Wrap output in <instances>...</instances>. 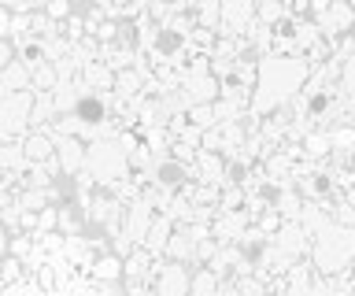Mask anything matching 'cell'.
Returning a JSON list of instances; mask_svg holds the SVG:
<instances>
[{"label": "cell", "instance_id": "7", "mask_svg": "<svg viewBox=\"0 0 355 296\" xmlns=\"http://www.w3.org/2000/svg\"><path fill=\"white\" fill-rule=\"evenodd\" d=\"M315 23H318V30H322L326 41H337V37H344V34L355 30V8L348 4V0H329V8L315 19Z\"/></svg>", "mask_w": 355, "mask_h": 296}, {"label": "cell", "instance_id": "11", "mask_svg": "<svg viewBox=\"0 0 355 296\" xmlns=\"http://www.w3.org/2000/svg\"><path fill=\"white\" fill-rule=\"evenodd\" d=\"M152 218H155V207L144 200V196L130 200L126 204V215H122V237H126L130 245H141L144 234H148V226H152Z\"/></svg>", "mask_w": 355, "mask_h": 296}, {"label": "cell", "instance_id": "34", "mask_svg": "<svg viewBox=\"0 0 355 296\" xmlns=\"http://www.w3.org/2000/svg\"><path fill=\"white\" fill-rule=\"evenodd\" d=\"M348 4H352V8H355V0H348Z\"/></svg>", "mask_w": 355, "mask_h": 296}, {"label": "cell", "instance_id": "25", "mask_svg": "<svg viewBox=\"0 0 355 296\" xmlns=\"http://www.w3.org/2000/svg\"><path fill=\"white\" fill-rule=\"evenodd\" d=\"M255 19H259L263 26H277V23H285L288 19V4L285 0H255Z\"/></svg>", "mask_w": 355, "mask_h": 296}, {"label": "cell", "instance_id": "2", "mask_svg": "<svg viewBox=\"0 0 355 296\" xmlns=\"http://www.w3.org/2000/svg\"><path fill=\"white\" fill-rule=\"evenodd\" d=\"M307 259H311V267H315V274H322V278L352 274V263H355V226L329 218V223L311 237Z\"/></svg>", "mask_w": 355, "mask_h": 296}, {"label": "cell", "instance_id": "22", "mask_svg": "<svg viewBox=\"0 0 355 296\" xmlns=\"http://www.w3.org/2000/svg\"><path fill=\"white\" fill-rule=\"evenodd\" d=\"M189 293L193 296H215V293H222V278L207 267V263H196L193 281H189Z\"/></svg>", "mask_w": 355, "mask_h": 296}, {"label": "cell", "instance_id": "31", "mask_svg": "<svg viewBox=\"0 0 355 296\" xmlns=\"http://www.w3.org/2000/svg\"><path fill=\"white\" fill-rule=\"evenodd\" d=\"M4 8H11V12H30V0H0Z\"/></svg>", "mask_w": 355, "mask_h": 296}, {"label": "cell", "instance_id": "12", "mask_svg": "<svg viewBox=\"0 0 355 296\" xmlns=\"http://www.w3.org/2000/svg\"><path fill=\"white\" fill-rule=\"evenodd\" d=\"M270 241H274V245L282 248L293 263H296V259H304L307 252H311V234L296 223V218H285V223L274 229V237H270Z\"/></svg>", "mask_w": 355, "mask_h": 296}, {"label": "cell", "instance_id": "3", "mask_svg": "<svg viewBox=\"0 0 355 296\" xmlns=\"http://www.w3.org/2000/svg\"><path fill=\"white\" fill-rule=\"evenodd\" d=\"M85 171L93 174L100 189H111L115 182L130 178V152L119 145V137H96L85 141Z\"/></svg>", "mask_w": 355, "mask_h": 296}, {"label": "cell", "instance_id": "6", "mask_svg": "<svg viewBox=\"0 0 355 296\" xmlns=\"http://www.w3.org/2000/svg\"><path fill=\"white\" fill-rule=\"evenodd\" d=\"M178 93L185 96V104H215L222 93V82L211 71H182L178 78Z\"/></svg>", "mask_w": 355, "mask_h": 296}, {"label": "cell", "instance_id": "19", "mask_svg": "<svg viewBox=\"0 0 355 296\" xmlns=\"http://www.w3.org/2000/svg\"><path fill=\"white\" fill-rule=\"evenodd\" d=\"M74 115L82 119V123H104L107 119V93H82L74 104Z\"/></svg>", "mask_w": 355, "mask_h": 296}, {"label": "cell", "instance_id": "24", "mask_svg": "<svg viewBox=\"0 0 355 296\" xmlns=\"http://www.w3.org/2000/svg\"><path fill=\"white\" fill-rule=\"evenodd\" d=\"M0 171H8V174H22V171H26L22 141H0Z\"/></svg>", "mask_w": 355, "mask_h": 296}, {"label": "cell", "instance_id": "30", "mask_svg": "<svg viewBox=\"0 0 355 296\" xmlns=\"http://www.w3.org/2000/svg\"><path fill=\"white\" fill-rule=\"evenodd\" d=\"M0 37H11V8L0 4Z\"/></svg>", "mask_w": 355, "mask_h": 296}, {"label": "cell", "instance_id": "27", "mask_svg": "<svg viewBox=\"0 0 355 296\" xmlns=\"http://www.w3.org/2000/svg\"><path fill=\"white\" fill-rule=\"evenodd\" d=\"M189 123L200 126V130L218 126V119H215V104H189Z\"/></svg>", "mask_w": 355, "mask_h": 296}, {"label": "cell", "instance_id": "33", "mask_svg": "<svg viewBox=\"0 0 355 296\" xmlns=\"http://www.w3.org/2000/svg\"><path fill=\"white\" fill-rule=\"evenodd\" d=\"M344 196H348V204H352V207H355V182H352V185H348V189H344Z\"/></svg>", "mask_w": 355, "mask_h": 296}, {"label": "cell", "instance_id": "1", "mask_svg": "<svg viewBox=\"0 0 355 296\" xmlns=\"http://www.w3.org/2000/svg\"><path fill=\"white\" fill-rule=\"evenodd\" d=\"M307 78H311V63L300 52H266V56H259L255 60V85H252L248 115L266 119L282 104L296 101Z\"/></svg>", "mask_w": 355, "mask_h": 296}, {"label": "cell", "instance_id": "32", "mask_svg": "<svg viewBox=\"0 0 355 296\" xmlns=\"http://www.w3.org/2000/svg\"><path fill=\"white\" fill-rule=\"evenodd\" d=\"M326 8H329V0H311V19H318Z\"/></svg>", "mask_w": 355, "mask_h": 296}, {"label": "cell", "instance_id": "21", "mask_svg": "<svg viewBox=\"0 0 355 296\" xmlns=\"http://www.w3.org/2000/svg\"><path fill=\"white\" fill-rule=\"evenodd\" d=\"M55 82H60V74H55V63L52 60H33L30 63V89L33 93H52Z\"/></svg>", "mask_w": 355, "mask_h": 296}, {"label": "cell", "instance_id": "5", "mask_svg": "<svg viewBox=\"0 0 355 296\" xmlns=\"http://www.w3.org/2000/svg\"><path fill=\"white\" fill-rule=\"evenodd\" d=\"M189 281H193V263L159 256L155 274H152V293H159V296H182V293H189Z\"/></svg>", "mask_w": 355, "mask_h": 296}, {"label": "cell", "instance_id": "4", "mask_svg": "<svg viewBox=\"0 0 355 296\" xmlns=\"http://www.w3.org/2000/svg\"><path fill=\"white\" fill-rule=\"evenodd\" d=\"M30 104H33V89L0 96V141H19L30 130Z\"/></svg>", "mask_w": 355, "mask_h": 296}, {"label": "cell", "instance_id": "18", "mask_svg": "<svg viewBox=\"0 0 355 296\" xmlns=\"http://www.w3.org/2000/svg\"><path fill=\"white\" fill-rule=\"evenodd\" d=\"M115 96L119 101H137V96H144V71L133 63V67L126 71H115Z\"/></svg>", "mask_w": 355, "mask_h": 296}, {"label": "cell", "instance_id": "14", "mask_svg": "<svg viewBox=\"0 0 355 296\" xmlns=\"http://www.w3.org/2000/svg\"><path fill=\"white\" fill-rule=\"evenodd\" d=\"M78 85H82V93H111L115 89V71L104 60H89L78 71Z\"/></svg>", "mask_w": 355, "mask_h": 296}, {"label": "cell", "instance_id": "10", "mask_svg": "<svg viewBox=\"0 0 355 296\" xmlns=\"http://www.w3.org/2000/svg\"><path fill=\"white\" fill-rule=\"evenodd\" d=\"M55 163H60V174H67V178L82 174L85 171V137L55 134Z\"/></svg>", "mask_w": 355, "mask_h": 296}, {"label": "cell", "instance_id": "23", "mask_svg": "<svg viewBox=\"0 0 355 296\" xmlns=\"http://www.w3.org/2000/svg\"><path fill=\"white\" fill-rule=\"evenodd\" d=\"M274 207H277L282 218H296L300 207H304V196H300L296 185H277L274 189Z\"/></svg>", "mask_w": 355, "mask_h": 296}, {"label": "cell", "instance_id": "20", "mask_svg": "<svg viewBox=\"0 0 355 296\" xmlns=\"http://www.w3.org/2000/svg\"><path fill=\"white\" fill-rule=\"evenodd\" d=\"M60 107H55V96L52 93H33V104H30V130H44L55 123Z\"/></svg>", "mask_w": 355, "mask_h": 296}, {"label": "cell", "instance_id": "28", "mask_svg": "<svg viewBox=\"0 0 355 296\" xmlns=\"http://www.w3.org/2000/svg\"><path fill=\"white\" fill-rule=\"evenodd\" d=\"M44 12H49L55 23H63V19L74 12V0H49V4H44Z\"/></svg>", "mask_w": 355, "mask_h": 296}, {"label": "cell", "instance_id": "17", "mask_svg": "<svg viewBox=\"0 0 355 296\" xmlns=\"http://www.w3.org/2000/svg\"><path fill=\"white\" fill-rule=\"evenodd\" d=\"M196 245H200V241L189 234L182 223H178V226H174V234H171V241H166V248H163V256H166V259L193 263V259H196Z\"/></svg>", "mask_w": 355, "mask_h": 296}, {"label": "cell", "instance_id": "16", "mask_svg": "<svg viewBox=\"0 0 355 296\" xmlns=\"http://www.w3.org/2000/svg\"><path fill=\"white\" fill-rule=\"evenodd\" d=\"M174 218L166 215V211H155V218H152V226H148V234H144V241L141 245L152 252V256H163V248H166V241H171V234H174Z\"/></svg>", "mask_w": 355, "mask_h": 296}, {"label": "cell", "instance_id": "9", "mask_svg": "<svg viewBox=\"0 0 355 296\" xmlns=\"http://www.w3.org/2000/svg\"><path fill=\"white\" fill-rule=\"evenodd\" d=\"M252 23H255V0H222V23H218L222 37L248 34Z\"/></svg>", "mask_w": 355, "mask_h": 296}, {"label": "cell", "instance_id": "26", "mask_svg": "<svg viewBox=\"0 0 355 296\" xmlns=\"http://www.w3.org/2000/svg\"><path fill=\"white\" fill-rule=\"evenodd\" d=\"M337 89L344 96H352L355 101V52H348V56L340 60V71H337Z\"/></svg>", "mask_w": 355, "mask_h": 296}, {"label": "cell", "instance_id": "13", "mask_svg": "<svg viewBox=\"0 0 355 296\" xmlns=\"http://www.w3.org/2000/svg\"><path fill=\"white\" fill-rule=\"evenodd\" d=\"M89 274H93V281H96V289H119L122 285V256L115 248H104V252H96V259H93V267H89Z\"/></svg>", "mask_w": 355, "mask_h": 296}, {"label": "cell", "instance_id": "29", "mask_svg": "<svg viewBox=\"0 0 355 296\" xmlns=\"http://www.w3.org/2000/svg\"><path fill=\"white\" fill-rule=\"evenodd\" d=\"M15 56H19V52H15V41H11V37H0V71H4Z\"/></svg>", "mask_w": 355, "mask_h": 296}, {"label": "cell", "instance_id": "8", "mask_svg": "<svg viewBox=\"0 0 355 296\" xmlns=\"http://www.w3.org/2000/svg\"><path fill=\"white\" fill-rule=\"evenodd\" d=\"M193 178L196 182H207V185H226L233 182L230 178V159L222 156V152L215 148H196V159H193Z\"/></svg>", "mask_w": 355, "mask_h": 296}, {"label": "cell", "instance_id": "15", "mask_svg": "<svg viewBox=\"0 0 355 296\" xmlns=\"http://www.w3.org/2000/svg\"><path fill=\"white\" fill-rule=\"evenodd\" d=\"M19 141H22V152H26V163H44L55 156V137L49 130H26Z\"/></svg>", "mask_w": 355, "mask_h": 296}]
</instances>
